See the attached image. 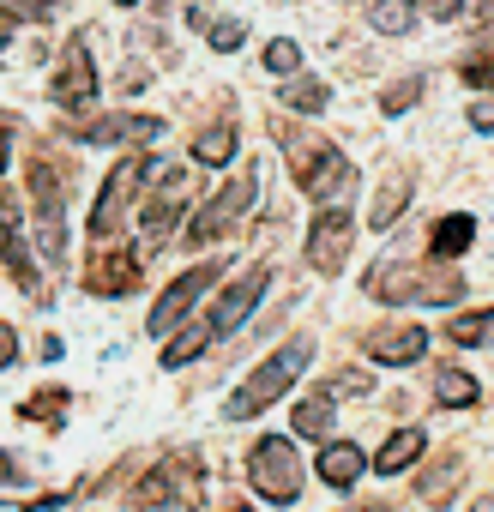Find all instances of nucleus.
I'll return each mask as SVG.
<instances>
[{"mask_svg":"<svg viewBox=\"0 0 494 512\" xmlns=\"http://www.w3.org/2000/svg\"><path fill=\"white\" fill-rule=\"evenodd\" d=\"M332 392H314V398H302L296 404V434H308V440H320V434H332Z\"/></svg>","mask_w":494,"mask_h":512,"instance_id":"obj_24","label":"nucleus"},{"mask_svg":"<svg viewBox=\"0 0 494 512\" xmlns=\"http://www.w3.org/2000/svg\"><path fill=\"white\" fill-rule=\"evenodd\" d=\"M211 344H217V338H211V332H205V326L193 320V326H187L181 338H169V344H163V368L175 374V368H187V362H199V356H205Z\"/></svg>","mask_w":494,"mask_h":512,"instance_id":"obj_22","label":"nucleus"},{"mask_svg":"<svg viewBox=\"0 0 494 512\" xmlns=\"http://www.w3.org/2000/svg\"><path fill=\"white\" fill-rule=\"evenodd\" d=\"M247 482H254L266 500H302V458H296V440H284V434H266V440H254V452H247Z\"/></svg>","mask_w":494,"mask_h":512,"instance_id":"obj_3","label":"nucleus"},{"mask_svg":"<svg viewBox=\"0 0 494 512\" xmlns=\"http://www.w3.org/2000/svg\"><path fill=\"white\" fill-rule=\"evenodd\" d=\"M19 362V338H13V326H0V368H13Z\"/></svg>","mask_w":494,"mask_h":512,"instance_id":"obj_38","label":"nucleus"},{"mask_svg":"<svg viewBox=\"0 0 494 512\" xmlns=\"http://www.w3.org/2000/svg\"><path fill=\"white\" fill-rule=\"evenodd\" d=\"M464 7H476V13H488V7H494V0H464Z\"/></svg>","mask_w":494,"mask_h":512,"instance_id":"obj_42","label":"nucleus"},{"mask_svg":"<svg viewBox=\"0 0 494 512\" xmlns=\"http://www.w3.org/2000/svg\"><path fill=\"white\" fill-rule=\"evenodd\" d=\"M181 205H187V175H181V169H163L157 199H151V205H145V217H139V247H151V253H157V247L175 235Z\"/></svg>","mask_w":494,"mask_h":512,"instance_id":"obj_11","label":"nucleus"},{"mask_svg":"<svg viewBox=\"0 0 494 512\" xmlns=\"http://www.w3.org/2000/svg\"><path fill=\"white\" fill-rule=\"evenodd\" d=\"M241 43H247V25H235V19H217V25H211V49H217V55H235Z\"/></svg>","mask_w":494,"mask_h":512,"instance_id":"obj_32","label":"nucleus"},{"mask_svg":"<svg viewBox=\"0 0 494 512\" xmlns=\"http://www.w3.org/2000/svg\"><path fill=\"white\" fill-rule=\"evenodd\" d=\"M470 241H476V217H470V211L440 217V223H434V235H428L434 260H458V253H470Z\"/></svg>","mask_w":494,"mask_h":512,"instance_id":"obj_17","label":"nucleus"},{"mask_svg":"<svg viewBox=\"0 0 494 512\" xmlns=\"http://www.w3.org/2000/svg\"><path fill=\"white\" fill-rule=\"evenodd\" d=\"M49 97H55L61 115H85V109L97 103V61H91V49H85L79 37L61 49V67H55V79H49Z\"/></svg>","mask_w":494,"mask_h":512,"instance_id":"obj_8","label":"nucleus"},{"mask_svg":"<svg viewBox=\"0 0 494 512\" xmlns=\"http://www.w3.org/2000/svg\"><path fill=\"white\" fill-rule=\"evenodd\" d=\"M217 278H223V260H199L193 272H181V278L157 296V308H151V332H157V338H169L175 326H187V314L199 308V296H205Z\"/></svg>","mask_w":494,"mask_h":512,"instance_id":"obj_7","label":"nucleus"},{"mask_svg":"<svg viewBox=\"0 0 494 512\" xmlns=\"http://www.w3.org/2000/svg\"><path fill=\"white\" fill-rule=\"evenodd\" d=\"M284 103H290L296 115H320V109L332 103V85H326V79H290V85H284Z\"/></svg>","mask_w":494,"mask_h":512,"instance_id":"obj_25","label":"nucleus"},{"mask_svg":"<svg viewBox=\"0 0 494 512\" xmlns=\"http://www.w3.org/2000/svg\"><path fill=\"white\" fill-rule=\"evenodd\" d=\"M290 163H296V187L314 199V205H338L344 193H350V181H356V169H350V157L338 151V145H290Z\"/></svg>","mask_w":494,"mask_h":512,"instance_id":"obj_5","label":"nucleus"},{"mask_svg":"<svg viewBox=\"0 0 494 512\" xmlns=\"http://www.w3.org/2000/svg\"><path fill=\"white\" fill-rule=\"evenodd\" d=\"M446 338H452V344H464V350L494 344V308H482V314H458V320L446 326Z\"/></svg>","mask_w":494,"mask_h":512,"instance_id":"obj_27","label":"nucleus"},{"mask_svg":"<svg viewBox=\"0 0 494 512\" xmlns=\"http://www.w3.org/2000/svg\"><path fill=\"white\" fill-rule=\"evenodd\" d=\"M362 470H368V458H362V446H350V440H332V446L320 452V482H332V488H356Z\"/></svg>","mask_w":494,"mask_h":512,"instance_id":"obj_16","label":"nucleus"},{"mask_svg":"<svg viewBox=\"0 0 494 512\" xmlns=\"http://www.w3.org/2000/svg\"><path fill=\"white\" fill-rule=\"evenodd\" d=\"M91 296H133L139 290V253L133 247H97V260L85 272Z\"/></svg>","mask_w":494,"mask_h":512,"instance_id":"obj_12","label":"nucleus"},{"mask_svg":"<svg viewBox=\"0 0 494 512\" xmlns=\"http://www.w3.org/2000/svg\"><path fill=\"white\" fill-rule=\"evenodd\" d=\"M368 356L374 362H386V368H410V362H422L428 356V332L422 326H374L368 332Z\"/></svg>","mask_w":494,"mask_h":512,"instance_id":"obj_14","label":"nucleus"},{"mask_svg":"<svg viewBox=\"0 0 494 512\" xmlns=\"http://www.w3.org/2000/svg\"><path fill=\"white\" fill-rule=\"evenodd\" d=\"M404 205H410V181H386V187L374 193V211H368V223H374V229H392V223L404 217Z\"/></svg>","mask_w":494,"mask_h":512,"instance_id":"obj_26","label":"nucleus"},{"mask_svg":"<svg viewBox=\"0 0 494 512\" xmlns=\"http://www.w3.org/2000/svg\"><path fill=\"white\" fill-rule=\"evenodd\" d=\"M434 13H440V19H452V13H464V0H434Z\"/></svg>","mask_w":494,"mask_h":512,"instance_id":"obj_41","label":"nucleus"},{"mask_svg":"<svg viewBox=\"0 0 494 512\" xmlns=\"http://www.w3.org/2000/svg\"><path fill=\"white\" fill-rule=\"evenodd\" d=\"M7 151H13V121L0 115V175H7Z\"/></svg>","mask_w":494,"mask_h":512,"instance_id":"obj_39","label":"nucleus"},{"mask_svg":"<svg viewBox=\"0 0 494 512\" xmlns=\"http://www.w3.org/2000/svg\"><path fill=\"white\" fill-rule=\"evenodd\" d=\"M13 19H31V25H43V19H55V0H0Z\"/></svg>","mask_w":494,"mask_h":512,"instance_id":"obj_35","label":"nucleus"},{"mask_svg":"<svg viewBox=\"0 0 494 512\" xmlns=\"http://www.w3.org/2000/svg\"><path fill=\"white\" fill-rule=\"evenodd\" d=\"M145 175H151V157H145V151H133V157H121V163L109 169V181H103V193H97V205H91V235H97V247H109V241L121 235V217H127V205L139 199Z\"/></svg>","mask_w":494,"mask_h":512,"instance_id":"obj_4","label":"nucleus"},{"mask_svg":"<svg viewBox=\"0 0 494 512\" xmlns=\"http://www.w3.org/2000/svg\"><path fill=\"white\" fill-rule=\"evenodd\" d=\"M61 404H67L61 392H37V398L25 404V416H61Z\"/></svg>","mask_w":494,"mask_h":512,"instance_id":"obj_36","label":"nucleus"},{"mask_svg":"<svg viewBox=\"0 0 494 512\" xmlns=\"http://www.w3.org/2000/svg\"><path fill=\"white\" fill-rule=\"evenodd\" d=\"M13 37H19V19H13L7 7H0V43H13Z\"/></svg>","mask_w":494,"mask_h":512,"instance_id":"obj_40","label":"nucleus"},{"mask_svg":"<svg viewBox=\"0 0 494 512\" xmlns=\"http://www.w3.org/2000/svg\"><path fill=\"white\" fill-rule=\"evenodd\" d=\"M464 296V278L458 272H428L422 284H416V302H428V308H452Z\"/></svg>","mask_w":494,"mask_h":512,"instance_id":"obj_28","label":"nucleus"},{"mask_svg":"<svg viewBox=\"0 0 494 512\" xmlns=\"http://www.w3.org/2000/svg\"><path fill=\"white\" fill-rule=\"evenodd\" d=\"M356 512H386V506H356Z\"/></svg>","mask_w":494,"mask_h":512,"instance_id":"obj_43","label":"nucleus"},{"mask_svg":"<svg viewBox=\"0 0 494 512\" xmlns=\"http://www.w3.org/2000/svg\"><path fill=\"white\" fill-rule=\"evenodd\" d=\"M115 7H139V0H115Z\"/></svg>","mask_w":494,"mask_h":512,"instance_id":"obj_44","label":"nucleus"},{"mask_svg":"<svg viewBox=\"0 0 494 512\" xmlns=\"http://www.w3.org/2000/svg\"><path fill=\"white\" fill-rule=\"evenodd\" d=\"M350 247H356V217H350V205H320L314 223H308V241H302V260H308L320 278H338L344 260H350Z\"/></svg>","mask_w":494,"mask_h":512,"instance_id":"obj_6","label":"nucleus"},{"mask_svg":"<svg viewBox=\"0 0 494 512\" xmlns=\"http://www.w3.org/2000/svg\"><path fill=\"white\" fill-rule=\"evenodd\" d=\"M266 284H272V272H266V266H254L247 278H229V284H223V296H217V302H211V314H205V332H211V338H229V332H241V320L260 308Z\"/></svg>","mask_w":494,"mask_h":512,"instance_id":"obj_10","label":"nucleus"},{"mask_svg":"<svg viewBox=\"0 0 494 512\" xmlns=\"http://www.w3.org/2000/svg\"><path fill=\"white\" fill-rule=\"evenodd\" d=\"M31 199H37V241L49 260H61L67 253V193L49 163H31Z\"/></svg>","mask_w":494,"mask_h":512,"instance_id":"obj_9","label":"nucleus"},{"mask_svg":"<svg viewBox=\"0 0 494 512\" xmlns=\"http://www.w3.org/2000/svg\"><path fill=\"white\" fill-rule=\"evenodd\" d=\"M163 121L157 115H97V121H79L73 139L85 145H127V139H157Z\"/></svg>","mask_w":494,"mask_h":512,"instance_id":"obj_15","label":"nucleus"},{"mask_svg":"<svg viewBox=\"0 0 494 512\" xmlns=\"http://www.w3.org/2000/svg\"><path fill=\"white\" fill-rule=\"evenodd\" d=\"M133 506H169V470H157V476H145L139 488H133Z\"/></svg>","mask_w":494,"mask_h":512,"instance_id":"obj_31","label":"nucleus"},{"mask_svg":"<svg viewBox=\"0 0 494 512\" xmlns=\"http://www.w3.org/2000/svg\"><path fill=\"white\" fill-rule=\"evenodd\" d=\"M0 260L13 266V284H19L25 296H43V272H37L31 247H25V235H19V223H13V199H7V193H0Z\"/></svg>","mask_w":494,"mask_h":512,"instance_id":"obj_13","label":"nucleus"},{"mask_svg":"<svg viewBox=\"0 0 494 512\" xmlns=\"http://www.w3.org/2000/svg\"><path fill=\"white\" fill-rule=\"evenodd\" d=\"M404 278H410L404 266H386V260H380V266L368 272V296H374V302H416V284H404Z\"/></svg>","mask_w":494,"mask_h":512,"instance_id":"obj_23","label":"nucleus"},{"mask_svg":"<svg viewBox=\"0 0 494 512\" xmlns=\"http://www.w3.org/2000/svg\"><path fill=\"white\" fill-rule=\"evenodd\" d=\"M416 97H422V79H398V91H380V109L386 115H404Z\"/></svg>","mask_w":494,"mask_h":512,"instance_id":"obj_33","label":"nucleus"},{"mask_svg":"<svg viewBox=\"0 0 494 512\" xmlns=\"http://www.w3.org/2000/svg\"><path fill=\"white\" fill-rule=\"evenodd\" d=\"M368 25H374V37H410L416 31V0H374Z\"/></svg>","mask_w":494,"mask_h":512,"instance_id":"obj_20","label":"nucleus"},{"mask_svg":"<svg viewBox=\"0 0 494 512\" xmlns=\"http://www.w3.org/2000/svg\"><path fill=\"white\" fill-rule=\"evenodd\" d=\"M470 127H476V133H494V97H476V103H470Z\"/></svg>","mask_w":494,"mask_h":512,"instance_id":"obj_37","label":"nucleus"},{"mask_svg":"<svg viewBox=\"0 0 494 512\" xmlns=\"http://www.w3.org/2000/svg\"><path fill=\"white\" fill-rule=\"evenodd\" d=\"M308 362H314V344H308V338H290L278 356H266L254 374H247V386H241V392L223 404V422H247V416L272 410V404H278V398L296 386V374H302Z\"/></svg>","mask_w":494,"mask_h":512,"instance_id":"obj_1","label":"nucleus"},{"mask_svg":"<svg viewBox=\"0 0 494 512\" xmlns=\"http://www.w3.org/2000/svg\"><path fill=\"white\" fill-rule=\"evenodd\" d=\"M235 151H241V133L223 121V127H205L199 139H193V163H205V169H223V163H235Z\"/></svg>","mask_w":494,"mask_h":512,"instance_id":"obj_18","label":"nucleus"},{"mask_svg":"<svg viewBox=\"0 0 494 512\" xmlns=\"http://www.w3.org/2000/svg\"><path fill=\"white\" fill-rule=\"evenodd\" d=\"M452 488H458V464H440V470L422 476V500H428V506H446Z\"/></svg>","mask_w":494,"mask_h":512,"instance_id":"obj_30","label":"nucleus"},{"mask_svg":"<svg viewBox=\"0 0 494 512\" xmlns=\"http://www.w3.org/2000/svg\"><path fill=\"white\" fill-rule=\"evenodd\" d=\"M458 73H464V85H482V91H494V49H482V55H470V61H464Z\"/></svg>","mask_w":494,"mask_h":512,"instance_id":"obj_34","label":"nucleus"},{"mask_svg":"<svg viewBox=\"0 0 494 512\" xmlns=\"http://www.w3.org/2000/svg\"><path fill=\"white\" fill-rule=\"evenodd\" d=\"M422 452H428V434H422V428H398V434L380 446V476H398V470H410Z\"/></svg>","mask_w":494,"mask_h":512,"instance_id":"obj_19","label":"nucleus"},{"mask_svg":"<svg viewBox=\"0 0 494 512\" xmlns=\"http://www.w3.org/2000/svg\"><path fill=\"white\" fill-rule=\"evenodd\" d=\"M254 199H260V175L247 169V175H235V181H223L187 223H181V235H187V247H205V241H217V235H229L247 211H254Z\"/></svg>","mask_w":494,"mask_h":512,"instance_id":"obj_2","label":"nucleus"},{"mask_svg":"<svg viewBox=\"0 0 494 512\" xmlns=\"http://www.w3.org/2000/svg\"><path fill=\"white\" fill-rule=\"evenodd\" d=\"M482 398V386L464 374V368H440L434 374V404H446V410H470Z\"/></svg>","mask_w":494,"mask_h":512,"instance_id":"obj_21","label":"nucleus"},{"mask_svg":"<svg viewBox=\"0 0 494 512\" xmlns=\"http://www.w3.org/2000/svg\"><path fill=\"white\" fill-rule=\"evenodd\" d=\"M266 73H278V79H296L302 73V43L296 37H278V43H266Z\"/></svg>","mask_w":494,"mask_h":512,"instance_id":"obj_29","label":"nucleus"}]
</instances>
